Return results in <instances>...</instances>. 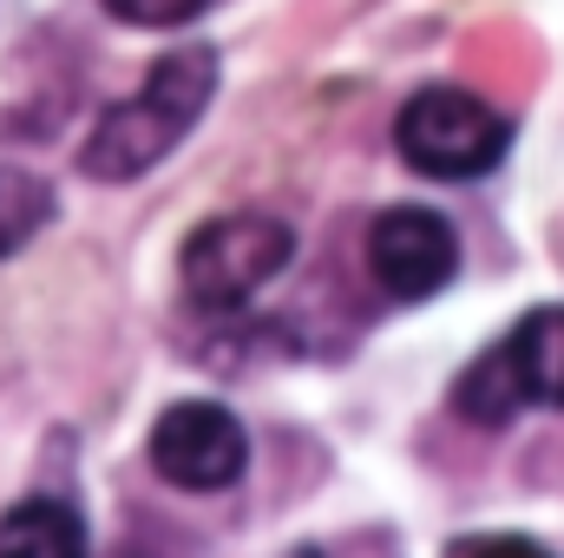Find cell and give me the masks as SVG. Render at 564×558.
I'll return each instance as SVG.
<instances>
[{"label": "cell", "instance_id": "obj_1", "mask_svg": "<svg viewBox=\"0 0 564 558\" xmlns=\"http://www.w3.org/2000/svg\"><path fill=\"white\" fill-rule=\"evenodd\" d=\"M217 93V53L210 46H171L132 99H119L112 112H99L93 139L79 151V171L99 184H132L139 171H151L171 144L184 139L204 106Z\"/></svg>", "mask_w": 564, "mask_h": 558}, {"label": "cell", "instance_id": "obj_2", "mask_svg": "<svg viewBox=\"0 0 564 558\" xmlns=\"http://www.w3.org/2000/svg\"><path fill=\"white\" fill-rule=\"evenodd\" d=\"M394 144H401V158L414 171H426V178H479V171H492L506 158L512 126L486 99H473L459 86H426V93H414L401 106Z\"/></svg>", "mask_w": 564, "mask_h": 558}, {"label": "cell", "instance_id": "obj_3", "mask_svg": "<svg viewBox=\"0 0 564 558\" xmlns=\"http://www.w3.org/2000/svg\"><path fill=\"white\" fill-rule=\"evenodd\" d=\"M289 257H295L289 224L263 217V211H230V217H210L204 230H191V244L177 257V277L191 289V302L237 309L276 277Z\"/></svg>", "mask_w": 564, "mask_h": 558}, {"label": "cell", "instance_id": "obj_4", "mask_svg": "<svg viewBox=\"0 0 564 558\" xmlns=\"http://www.w3.org/2000/svg\"><path fill=\"white\" fill-rule=\"evenodd\" d=\"M151 466L177 493H224L250 466V433L217 401H171L151 427Z\"/></svg>", "mask_w": 564, "mask_h": 558}, {"label": "cell", "instance_id": "obj_5", "mask_svg": "<svg viewBox=\"0 0 564 558\" xmlns=\"http://www.w3.org/2000/svg\"><path fill=\"white\" fill-rule=\"evenodd\" d=\"M368 270L388 296L426 302V296H440L459 277V237H453V224L440 211H421V204L381 211L375 230H368Z\"/></svg>", "mask_w": 564, "mask_h": 558}, {"label": "cell", "instance_id": "obj_6", "mask_svg": "<svg viewBox=\"0 0 564 558\" xmlns=\"http://www.w3.org/2000/svg\"><path fill=\"white\" fill-rule=\"evenodd\" d=\"M86 519L66 500H20L0 513V558H86Z\"/></svg>", "mask_w": 564, "mask_h": 558}, {"label": "cell", "instance_id": "obj_7", "mask_svg": "<svg viewBox=\"0 0 564 558\" xmlns=\"http://www.w3.org/2000/svg\"><path fill=\"white\" fill-rule=\"evenodd\" d=\"M506 355H512V375H519L525 401L564 408V302L558 309H532L506 335Z\"/></svg>", "mask_w": 564, "mask_h": 558}, {"label": "cell", "instance_id": "obj_8", "mask_svg": "<svg viewBox=\"0 0 564 558\" xmlns=\"http://www.w3.org/2000/svg\"><path fill=\"white\" fill-rule=\"evenodd\" d=\"M453 408H459L466 420H479V427H506V420L525 408V388H519V375H512L506 342H499V348H486V355L453 382Z\"/></svg>", "mask_w": 564, "mask_h": 558}, {"label": "cell", "instance_id": "obj_9", "mask_svg": "<svg viewBox=\"0 0 564 558\" xmlns=\"http://www.w3.org/2000/svg\"><path fill=\"white\" fill-rule=\"evenodd\" d=\"M46 217H53V191H46L33 171L0 164V257L26 250V244L46 230Z\"/></svg>", "mask_w": 564, "mask_h": 558}, {"label": "cell", "instance_id": "obj_10", "mask_svg": "<svg viewBox=\"0 0 564 558\" xmlns=\"http://www.w3.org/2000/svg\"><path fill=\"white\" fill-rule=\"evenodd\" d=\"M106 7L132 26H184V20L204 13V0H106Z\"/></svg>", "mask_w": 564, "mask_h": 558}, {"label": "cell", "instance_id": "obj_11", "mask_svg": "<svg viewBox=\"0 0 564 558\" xmlns=\"http://www.w3.org/2000/svg\"><path fill=\"white\" fill-rule=\"evenodd\" d=\"M446 558H552L539 539H519V533H479V539H459Z\"/></svg>", "mask_w": 564, "mask_h": 558}, {"label": "cell", "instance_id": "obj_12", "mask_svg": "<svg viewBox=\"0 0 564 558\" xmlns=\"http://www.w3.org/2000/svg\"><path fill=\"white\" fill-rule=\"evenodd\" d=\"M289 558H322V552H289Z\"/></svg>", "mask_w": 564, "mask_h": 558}]
</instances>
